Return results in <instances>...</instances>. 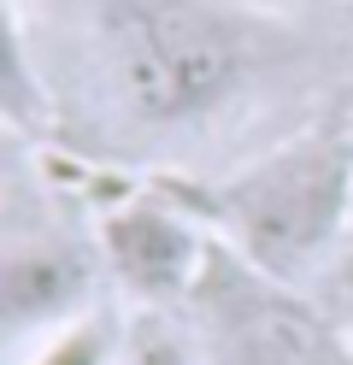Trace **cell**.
<instances>
[{
	"label": "cell",
	"instance_id": "obj_7",
	"mask_svg": "<svg viewBox=\"0 0 353 365\" xmlns=\"http://www.w3.org/2000/svg\"><path fill=\"white\" fill-rule=\"evenodd\" d=\"M135 365H188V354H183V341L148 330V336L135 341Z\"/></svg>",
	"mask_w": 353,
	"mask_h": 365
},
{
	"label": "cell",
	"instance_id": "obj_3",
	"mask_svg": "<svg viewBox=\"0 0 353 365\" xmlns=\"http://www.w3.org/2000/svg\"><path fill=\"white\" fill-rule=\"evenodd\" d=\"M101 265L141 307H171L206 283L212 242L183 200L135 189L112 207H101Z\"/></svg>",
	"mask_w": 353,
	"mask_h": 365
},
{
	"label": "cell",
	"instance_id": "obj_5",
	"mask_svg": "<svg viewBox=\"0 0 353 365\" xmlns=\"http://www.w3.org/2000/svg\"><path fill=\"white\" fill-rule=\"evenodd\" d=\"M106 359H112L106 318H77V324L41 336V341H30L18 354V365H106Z\"/></svg>",
	"mask_w": 353,
	"mask_h": 365
},
{
	"label": "cell",
	"instance_id": "obj_4",
	"mask_svg": "<svg viewBox=\"0 0 353 365\" xmlns=\"http://www.w3.org/2000/svg\"><path fill=\"white\" fill-rule=\"evenodd\" d=\"M88 283L94 271L77 247L47 242V236H12L6 271H0V307H6L12 348L24 354L30 341L88 318Z\"/></svg>",
	"mask_w": 353,
	"mask_h": 365
},
{
	"label": "cell",
	"instance_id": "obj_1",
	"mask_svg": "<svg viewBox=\"0 0 353 365\" xmlns=\"http://www.w3.org/2000/svg\"><path fill=\"white\" fill-rule=\"evenodd\" d=\"M101 59L130 124L195 130L259 83L265 36L224 0H106Z\"/></svg>",
	"mask_w": 353,
	"mask_h": 365
},
{
	"label": "cell",
	"instance_id": "obj_2",
	"mask_svg": "<svg viewBox=\"0 0 353 365\" xmlns=\"http://www.w3.org/2000/svg\"><path fill=\"white\" fill-rule=\"evenodd\" d=\"M212 218L253 271L277 283L318 277L324 259L353 236V142L312 130L265 153L212 195Z\"/></svg>",
	"mask_w": 353,
	"mask_h": 365
},
{
	"label": "cell",
	"instance_id": "obj_6",
	"mask_svg": "<svg viewBox=\"0 0 353 365\" xmlns=\"http://www.w3.org/2000/svg\"><path fill=\"white\" fill-rule=\"evenodd\" d=\"M312 307L336 336H353V236L324 259V271L312 277Z\"/></svg>",
	"mask_w": 353,
	"mask_h": 365
}]
</instances>
